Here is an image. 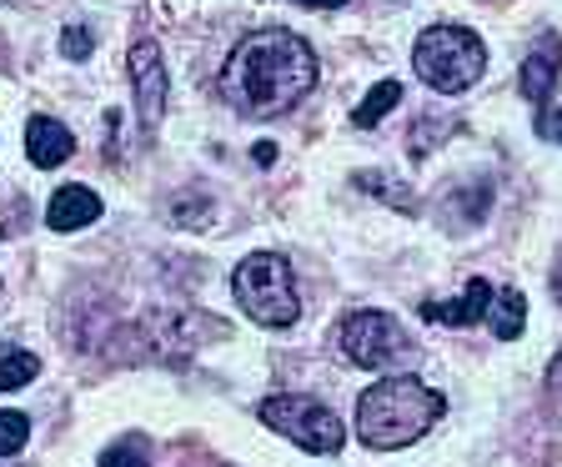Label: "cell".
I'll list each match as a JSON object with an SVG mask.
<instances>
[{
    "instance_id": "cell-22",
    "label": "cell",
    "mask_w": 562,
    "mask_h": 467,
    "mask_svg": "<svg viewBox=\"0 0 562 467\" xmlns=\"http://www.w3.org/2000/svg\"><path fill=\"white\" fill-rule=\"evenodd\" d=\"M552 292H558V302H562V267H558V277H552Z\"/></svg>"
},
{
    "instance_id": "cell-2",
    "label": "cell",
    "mask_w": 562,
    "mask_h": 467,
    "mask_svg": "<svg viewBox=\"0 0 562 467\" xmlns=\"http://www.w3.org/2000/svg\"><path fill=\"white\" fill-rule=\"evenodd\" d=\"M442 412H447V398L437 387L422 382V377H382L357 402V433H362L367 447L392 453V447H407L432 433V422Z\"/></svg>"
},
{
    "instance_id": "cell-12",
    "label": "cell",
    "mask_w": 562,
    "mask_h": 467,
    "mask_svg": "<svg viewBox=\"0 0 562 467\" xmlns=\"http://www.w3.org/2000/svg\"><path fill=\"white\" fill-rule=\"evenodd\" d=\"M487 316H492V332H497L503 342H513L517 332H522V322H527V302H522V292H517V287H507V292H492Z\"/></svg>"
},
{
    "instance_id": "cell-7",
    "label": "cell",
    "mask_w": 562,
    "mask_h": 467,
    "mask_svg": "<svg viewBox=\"0 0 562 467\" xmlns=\"http://www.w3.org/2000/svg\"><path fill=\"white\" fill-rule=\"evenodd\" d=\"M131 66V86H136V111H140V131L151 136L161 126V111H166V60L156 41H136L126 56Z\"/></svg>"
},
{
    "instance_id": "cell-5",
    "label": "cell",
    "mask_w": 562,
    "mask_h": 467,
    "mask_svg": "<svg viewBox=\"0 0 562 467\" xmlns=\"http://www.w3.org/2000/svg\"><path fill=\"white\" fill-rule=\"evenodd\" d=\"M257 412H261V422H267L271 433L292 437V443L306 447V453H337V447L347 443V427H341L337 412L322 408V402L306 398V392H281V398H267Z\"/></svg>"
},
{
    "instance_id": "cell-19",
    "label": "cell",
    "mask_w": 562,
    "mask_h": 467,
    "mask_svg": "<svg viewBox=\"0 0 562 467\" xmlns=\"http://www.w3.org/2000/svg\"><path fill=\"white\" fill-rule=\"evenodd\" d=\"M548 387H552V398L562 402V352L552 357V367H548Z\"/></svg>"
},
{
    "instance_id": "cell-20",
    "label": "cell",
    "mask_w": 562,
    "mask_h": 467,
    "mask_svg": "<svg viewBox=\"0 0 562 467\" xmlns=\"http://www.w3.org/2000/svg\"><path fill=\"white\" fill-rule=\"evenodd\" d=\"M296 5H312V11H337V5H347V0H296Z\"/></svg>"
},
{
    "instance_id": "cell-6",
    "label": "cell",
    "mask_w": 562,
    "mask_h": 467,
    "mask_svg": "<svg viewBox=\"0 0 562 467\" xmlns=\"http://www.w3.org/2000/svg\"><path fill=\"white\" fill-rule=\"evenodd\" d=\"M341 342V357L357 367H402L417 357V347H412V337L402 332L397 316H386V312H351L347 322H341L337 332Z\"/></svg>"
},
{
    "instance_id": "cell-23",
    "label": "cell",
    "mask_w": 562,
    "mask_h": 467,
    "mask_svg": "<svg viewBox=\"0 0 562 467\" xmlns=\"http://www.w3.org/2000/svg\"><path fill=\"white\" fill-rule=\"evenodd\" d=\"M0 56H5V41H0Z\"/></svg>"
},
{
    "instance_id": "cell-11",
    "label": "cell",
    "mask_w": 562,
    "mask_h": 467,
    "mask_svg": "<svg viewBox=\"0 0 562 467\" xmlns=\"http://www.w3.org/2000/svg\"><path fill=\"white\" fill-rule=\"evenodd\" d=\"M558 66H562L558 41H542V46L522 60V96H527V101H548L552 81H558Z\"/></svg>"
},
{
    "instance_id": "cell-14",
    "label": "cell",
    "mask_w": 562,
    "mask_h": 467,
    "mask_svg": "<svg viewBox=\"0 0 562 467\" xmlns=\"http://www.w3.org/2000/svg\"><path fill=\"white\" fill-rule=\"evenodd\" d=\"M35 373H41V357H35V352H0V392L25 387Z\"/></svg>"
},
{
    "instance_id": "cell-18",
    "label": "cell",
    "mask_w": 562,
    "mask_h": 467,
    "mask_svg": "<svg viewBox=\"0 0 562 467\" xmlns=\"http://www.w3.org/2000/svg\"><path fill=\"white\" fill-rule=\"evenodd\" d=\"M538 136H542V141H562V111H558V105H542Z\"/></svg>"
},
{
    "instance_id": "cell-8",
    "label": "cell",
    "mask_w": 562,
    "mask_h": 467,
    "mask_svg": "<svg viewBox=\"0 0 562 467\" xmlns=\"http://www.w3.org/2000/svg\"><path fill=\"white\" fill-rule=\"evenodd\" d=\"M70 152H76V136H70L56 116H31V121H25V156H31L41 171L60 166Z\"/></svg>"
},
{
    "instance_id": "cell-16",
    "label": "cell",
    "mask_w": 562,
    "mask_h": 467,
    "mask_svg": "<svg viewBox=\"0 0 562 467\" xmlns=\"http://www.w3.org/2000/svg\"><path fill=\"white\" fill-rule=\"evenodd\" d=\"M101 467H151V463H146L140 437H121L116 447H105V453H101Z\"/></svg>"
},
{
    "instance_id": "cell-17",
    "label": "cell",
    "mask_w": 562,
    "mask_h": 467,
    "mask_svg": "<svg viewBox=\"0 0 562 467\" xmlns=\"http://www.w3.org/2000/svg\"><path fill=\"white\" fill-rule=\"evenodd\" d=\"M91 51H95V41L86 25H66V31H60V56L66 60H86Z\"/></svg>"
},
{
    "instance_id": "cell-4",
    "label": "cell",
    "mask_w": 562,
    "mask_h": 467,
    "mask_svg": "<svg viewBox=\"0 0 562 467\" xmlns=\"http://www.w3.org/2000/svg\"><path fill=\"white\" fill-rule=\"evenodd\" d=\"M232 292H236V307H241L251 322L261 327H292L302 302H296V277L286 267V257L277 252H251V257L236 267L232 277Z\"/></svg>"
},
{
    "instance_id": "cell-15",
    "label": "cell",
    "mask_w": 562,
    "mask_h": 467,
    "mask_svg": "<svg viewBox=\"0 0 562 467\" xmlns=\"http://www.w3.org/2000/svg\"><path fill=\"white\" fill-rule=\"evenodd\" d=\"M25 443H31V422H25V412H0V457H15Z\"/></svg>"
},
{
    "instance_id": "cell-1",
    "label": "cell",
    "mask_w": 562,
    "mask_h": 467,
    "mask_svg": "<svg viewBox=\"0 0 562 467\" xmlns=\"http://www.w3.org/2000/svg\"><path fill=\"white\" fill-rule=\"evenodd\" d=\"M316 86V56L302 35L281 31V25H261V31L241 35V46L232 51L222 70L226 101L251 121H267L292 111L306 91Z\"/></svg>"
},
{
    "instance_id": "cell-13",
    "label": "cell",
    "mask_w": 562,
    "mask_h": 467,
    "mask_svg": "<svg viewBox=\"0 0 562 467\" xmlns=\"http://www.w3.org/2000/svg\"><path fill=\"white\" fill-rule=\"evenodd\" d=\"M397 101H402V86H397V81H376L372 91L362 96V105L351 111V121H357V126H376V121H382Z\"/></svg>"
},
{
    "instance_id": "cell-21",
    "label": "cell",
    "mask_w": 562,
    "mask_h": 467,
    "mask_svg": "<svg viewBox=\"0 0 562 467\" xmlns=\"http://www.w3.org/2000/svg\"><path fill=\"white\" fill-rule=\"evenodd\" d=\"M257 162H261V166L277 162V152H271V141H261V146H257Z\"/></svg>"
},
{
    "instance_id": "cell-9",
    "label": "cell",
    "mask_w": 562,
    "mask_h": 467,
    "mask_svg": "<svg viewBox=\"0 0 562 467\" xmlns=\"http://www.w3.org/2000/svg\"><path fill=\"white\" fill-rule=\"evenodd\" d=\"M101 216V197L91 187H60L46 207V226L50 232H81Z\"/></svg>"
},
{
    "instance_id": "cell-3",
    "label": "cell",
    "mask_w": 562,
    "mask_h": 467,
    "mask_svg": "<svg viewBox=\"0 0 562 467\" xmlns=\"http://www.w3.org/2000/svg\"><path fill=\"white\" fill-rule=\"evenodd\" d=\"M412 66L432 91L457 96L468 86L482 81V66H487V46L468 25H427L412 46Z\"/></svg>"
},
{
    "instance_id": "cell-10",
    "label": "cell",
    "mask_w": 562,
    "mask_h": 467,
    "mask_svg": "<svg viewBox=\"0 0 562 467\" xmlns=\"http://www.w3.org/2000/svg\"><path fill=\"white\" fill-rule=\"evenodd\" d=\"M492 307V287L482 277L468 281V292L457 297V302H422V316L427 322H442V327H472V322H482Z\"/></svg>"
}]
</instances>
